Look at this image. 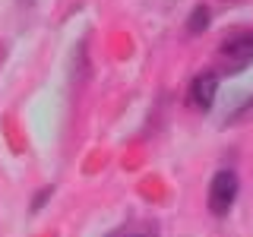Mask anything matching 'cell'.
<instances>
[{
	"label": "cell",
	"instance_id": "6da1fadb",
	"mask_svg": "<svg viewBox=\"0 0 253 237\" xmlns=\"http://www.w3.org/2000/svg\"><path fill=\"white\" fill-rule=\"evenodd\" d=\"M215 63L221 73H241L244 67L253 63V29H237L225 41L218 44V54H215Z\"/></svg>",
	"mask_w": 253,
	"mask_h": 237
},
{
	"label": "cell",
	"instance_id": "7a4b0ae2",
	"mask_svg": "<svg viewBox=\"0 0 253 237\" xmlns=\"http://www.w3.org/2000/svg\"><path fill=\"white\" fill-rule=\"evenodd\" d=\"M237 196V174L234 171H218L209 184V212L212 215H228Z\"/></svg>",
	"mask_w": 253,
	"mask_h": 237
},
{
	"label": "cell",
	"instance_id": "3957f363",
	"mask_svg": "<svg viewBox=\"0 0 253 237\" xmlns=\"http://www.w3.org/2000/svg\"><path fill=\"white\" fill-rule=\"evenodd\" d=\"M215 95H218V76L215 73H200L190 82L187 101H190V108H196V111H209L215 105Z\"/></svg>",
	"mask_w": 253,
	"mask_h": 237
},
{
	"label": "cell",
	"instance_id": "277c9868",
	"mask_svg": "<svg viewBox=\"0 0 253 237\" xmlns=\"http://www.w3.org/2000/svg\"><path fill=\"white\" fill-rule=\"evenodd\" d=\"M108 237H158V228H155V221H130V225H124L121 231H114Z\"/></svg>",
	"mask_w": 253,
	"mask_h": 237
},
{
	"label": "cell",
	"instance_id": "5b68a950",
	"mask_svg": "<svg viewBox=\"0 0 253 237\" xmlns=\"http://www.w3.org/2000/svg\"><path fill=\"white\" fill-rule=\"evenodd\" d=\"M206 26H209V6H196L193 13H190V22H187V32H193V35H200V32H206Z\"/></svg>",
	"mask_w": 253,
	"mask_h": 237
},
{
	"label": "cell",
	"instance_id": "8992f818",
	"mask_svg": "<svg viewBox=\"0 0 253 237\" xmlns=\"http://www.w3.org/2000/svg\"><path fill=\"white\" fill-rule=\"evenodd\" d=\"M47 196H51V187H44L42 193H35V202H32V212H38V209H42V205L47 202Z\"/></svg>",
	"mask_w": 253,
	"mask_h": 237
}]
</instances>
